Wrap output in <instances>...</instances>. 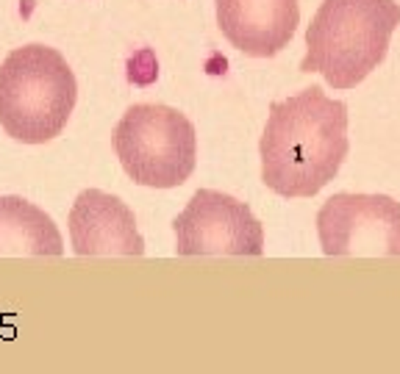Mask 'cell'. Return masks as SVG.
<instances>
[{"instance_id":"6da1fadb","label":"cell","mask_w":400,"mask_h":374,"mask_svg":"<svg viewBox=\"0 0 400 374\" xmlns=\"http://www.w3.org/2000/svg\"><path fill=\"white\" fill-rule=\"evenodd\" d=\"M348 150V106L309 86L270 106L259 142L262 181L281 197H314L336 178Z\"/></svg>"},{"instance_id":"7a4b0ae2","label":"cell","mask_w":400,"mask_h":374,"mask_svg":"<svg viewBox=\"0 0 400 374\" xmlns=\"http://www.w3.org/2000/svg\"><path fill=\"white\" fill-rule=\"evenodd\" d=\"M398 26L395 0H323L306 31L300 72H320L333 89H353L387 59Z\"/></svg>"},{"instance_id":"3957f363","label":"cell","mask_w":400,"mask_h":374,"mask_svg":"<svg viewBox=\"0 0 400 374\" xmlns=\"http://www.w3.org/2000/svg\"><path fill=\"white\" fill-rule=\"evenodd\" d=\"M75 100V75L53 47L26 45L0 64V128L23 144L56 139L70 123Z\"/></svg>"},{"instance_id":"277c9868","label":"cell","mask_w":400,"mask_h":374,"mask_svg":"<svg viewBox=\"0 0 400 374\" xmlns=\"http://www.w3.org/2000/svg\"><path fill=\"white\" fill-rule=\"evenodd\" d=\"M114 153L133 183L175 188L198 164L195 125L170 106H131L114 128Z\"/></svg>"},{"instance_id":"5b68a950","label":"cell","mask_w":400,"mask_h":374,"mask_svg":"<svg viewBox=\"0 0 400 374\" xmlns=\"http://www.w3.org/2000/svg\"><path fill=\"white\" fill-rule=\"evenodd\" d=\"M328 258H400V203L387 194H333L317 214Z\"/></svg>"},{"instance_id":"8992f818","label":"cell","mask_w":400,"mask_h":374,"mask_svg":"<svg viewBox=\"0 0 400 374\" xmlns=\"http://www.w3.org/2000/svg\"><path fill=\"white\" fill-rule=\"evenodd\" d=\"M175 252L192 255H265V227L253 211L231 194L200 188L172 219Z\"/></svg>"},{"instance_id":"52a82bcc","label":"cell","mask_w":400,"mask_h":374,"mask_svg":"<svg viewBox=\"0 0 400 374\" xmlns=\"http://www.w3.org/2000/svg\"><path fill=\"white\" fill-rule=\"evenodd\" d=\"M70 244L81 258H139L145 255V239L136 230L133 211L114 194L87 188L70 208Z\"/></svg>"},{"instance_id":"ba28073f","label":"cell","mask_w":400,"mask_h":374,"mask_svg":"<svg viewBox=\"0 0 400 374\" xmlns=\"http://www.w3.org/2000/svg\"><path fill=\"white\" fill-rule=\"evenodd\" d=\"M217 26L233 47L250 59L278 56L298 31V0H214Z\"/></svg>"},{"instance_id":"9c48e42d","label":"cell","mask_w":400,"mask_h":374,"mask_svg":"<svg viewBox=\"0 0 400 374\" xmlns=\"http://www.w3.org/2000/svg\"><path fill=\"white\" fill-rule=\"evenodd\" d=\"M0 255L59 258L65 255V239L42 208L23 197L0 194Z\"/></svg>"}]
</instances>
